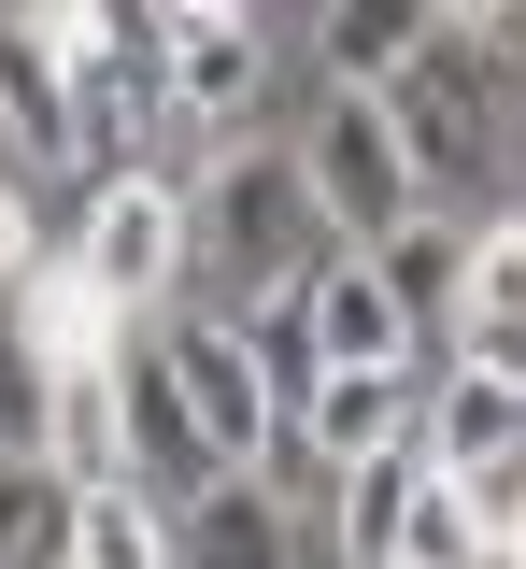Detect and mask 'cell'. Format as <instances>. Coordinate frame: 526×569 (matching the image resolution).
Masks as SVG:
<instances>
[{
  "instance_id": "20",
  "label": "cell",
  "mask_w": 526,
  "mask_h": 569,
  "mask_svg": "<svg viewBox=\"0 0 526 569\" xmlns=\"http://www.w3.org/2000/svg\"><path fill=\"white\" fill-rule=\"evenodd\" d=\"M469 527H484V556H526V456L469 485Z\"/></svg>"
},
{
  "instance_id": "11",
  "label": "cell",
  "mask_w": 526,
  "mask_h": 569,
  "mask_svg": "<svg viewBox=\"0 0 526 569\" xmlns=\"http://www.w3.org/2000/svg\"><path fill=\"white\" fill-rule=\"evenodd\" d=\"M313 385H327V370H413V313H398V299H384L371 284V257H327V271H313Z\"/></svg>"
},
{
  "instance_id": "9",
  "label": "cell",
  "mask_w": 526,
  "mask_h": 569,
  "mask_svg": "<svg viewBox=\"0 0 526 569\" xmlns=\"http://www.w3.org/2000/svg\"><path fill=\"white\" fill-rule=\"evenodd\" d=\"M413 399H427L413 370H327L300 413H285V441L342 485V470H371V456H398V441H413Z\"/></svg>"
},
{
  "instance_id": "3",
  "label": "cell",
  "mask_w": 526,
  "mask_h": 569,
  "mask_svg": "<svg viewBox=\"0 0 526 569\" xmlns=\"http://www.w3.org/2000/svg\"><path fill=\"white\" fill-rule=\"evenodd\" d=\"M29 43L72 71V157H85V186L156 171L143 142L171 129V100H156V43H143V29H114L100 0H43V14H29Z\"/></svg>"
},
{
  "instance_id": "7",
  "label": "cell",
  "mask_w": 526,
  "mask_h": 569,
  "mask_svg": "<svg viewBox=\"0 0 526 569\" xmlns=\"http://www.w3.org/2000/svg\"><path fill=\"white\" fill-rule=\"evenodd\" d=\"M72 271L100 284L114 313H156V299L185 284V186H171V171H114V186H85Z\"/></svg>"
},
{
  "instance_id": "13",
  "label": "cell",
  "mask_w": 526,
  "mask_h": 569,
  "mask_svg": "<svg viewBox=\"0 0 526 569\" xmlns=\"http://www.w3.org/2000/svg\"><path fill=\"white\" fill-rule=\"evenodd\" d=\"M0 142H14V171H85L72 157V71L29 43V14L0 29Z\"/></svg>"
},
{
  "instance_id": "12",
  "label": "cell",
  "mask_w": 526,
  "mask_h": 569,
  "mask_svg": "<svg viewBox=\"0 0 526 569\" xmlns=\"http://www.w3.org/2000/svg\"><path fill=\"white\" fill-rule=\"evenodd\" d=\"M43 470H58V498H114L129 485V413H114V370L100 385H43V441H29Z\"/></svg>"
},
{
  "instance_id": "10",
  "label": "cell",
  "mask_w": 526,
  "mask_h": 569,
  "mask_svg": "<svg viewBox=\"0 0 526 569\" xmlns=\"http://www.w3.org/2000/svg\"><path fill=\"white\" fill-rule=\"evenodd\" d=\"M156 527H171V569H300V512L256 485V470H242V485L171 498Z\"/></svg>"
},
{
  "instance_id": "18",
  "label": "cell",
  "mask_w": 526,
  "mask_h": 569,
  "mask_svg": "<svg viewBox=\"0 0 526 569\" xmlns=\"http://www.w3.org/2000/svg\"><path fill=\"white\" fill-rule=\"evenodd\" d=\"M413 58V0H327V86H384Z\"/></svg>"
},
{
  "instance_id": "6",
  "label": "cell",
  "mask_w": 526,
  "mask_h": 569,
  "mask_svg": "<svg viewBox=\"0 0 526 569\" xmlns=\"http://www.w3.org/2000/svg\"><path fill=\"white\" fill-rule=\"evenodd\" d=\"M143 43H156V100L185 129H242L271 86V29L242 0H171V14H143Z\"/></svg>"
},
{
  "instance_id": "17",
  "label": "cell",
  "mask_w": 526,
  "mask_h": 569,
  "mask_svg": "<svg viewBox=\"0 0 526 569\" xmlns=\"http://www.w3.org/2000/svg\"><path fill=\"white\" fill-rule=\"evenodd\" d=\"M413 485H427V456H413V441H398V456H371V470H342V569H384V541H398Z\"/></svg>"
},
{
  "instance_id": "1",
  "label": "cell",
  "mask_w": 526,
  "mask_h": 569,
  "mask_svg": "<svg viewBox=\"0 0 526 569\" xmlns=\"http://www.w3.org/2000/svg\"><path fill=\"white\" fill-rule=\"evenodd\" d=\"M398 157H413V186H469L498 142H513V100H526V58H513V14H484V0H413V58L371 86Z\"/></svg>"
},
{
  "instance_id": "5",
  "label": "cell",
  "mask_w": 526,
  "mask_h": 569,
  "mask_svg": "<svg viewBox=\"0 0 526 569\" xmlns=\"http://www.w3.org/2000/svg\"><path fill=\"white\" fill-rule=\"evenodd\" d=\"M300 186H313V213H327L342 257H371L384 228L427 213V186H413V157H398V129H384L371 86H327V114H313V142H300Z\"/></svg>"
},
{
  "instance_id": "14",
  "label": "cell",
  "mask_w": 526,
  "mask_h": 569,
  "mask_svg": "<svg viewBox=\"0 0 526 569\" xmlns=\"http://www.w3.org/2000/svg\"><path fill=\"white\" fill-rule=\"evenodd\" d=\"M455 257H469V228H455L442 200L413 213V228H384V242H371V284L413 313V342H442V328H455Z\"/></svg>"
},
{
  "instance_id": "21",
  "label": "cell",
  "mask_w": 526,
  "mask_h": 569,
  "mask_svg": "<svg viewBox=\"0 0 526 569\" xmlns=\"http://www.w3.org/2000/svg\"><path fill=\"white\" fill-rule=\"evenodd\" d=\"M29 271H43V213H29V186H14V171H0V299H14Z\"/></svg>"
},
{
  "instance_id": "15",
  "label": "cell",
  "mask_w": 526,
  "mask_h": 569,
  "mask_svg": "<svg viewBox=\"0 0 526 569\" xmlns=\"http://www.w3.org/2000/svg\"><path fill=\"white\" fill-rule=\"evenodd\" d=\"M58 569H171V527H156V498H143V485L72 498V556H58Z\"/></svg>"
},
{
  "instance_id": "16",
  "label": "cell",
  "mask_w": 526,
  "mask_h": 569,
  "mask_svg": "<svg viewBox=\"0 0 526 569\" xmlns=\"http://www.w3.org/2000/svg\"><path fill=\"white\" fill-rule=\"evenodd\" d=\"M72 556V498L43 456H0V569H58Z\"/></svg>"
},
{
  "instance_id": "19",
  "label": "cell",
  "mask_w": 526,
  "mask_h": 569,
  "mask_svg": "<svg viewBox=\"0 0 526 569\" xmlns=\"http://www.w3.org/2000/svg\"><path fill=\"white\" fill-rule=\"evenodd\" d=\"M484 556V527H469V485H413V512H398V541H384V569H469Z\"/></svg>"
},
{
  "instance_id": "4",
  "label": "cell",
  "mask_w": 526,
  "mask_h": 569,
  "mask_svg": "<svg viewBox=\"0 0 526 569\" xmlns=\"http://www.w3.org/2000/svg\"><path fill=\"white\" fill-rule=\"evenodd\" d=\"M143 356H156V385H171V413H185V441H200V470H214V485H242V470L285 441V399L256 385V356L227 342L214 313H156Z\"/></svg>"
},
{
  "instance_id": "22",
  "label": "cell",
  "mask_w": 526,
  "mask_h": 569,
  "mask_svg": "<svg viewBox=\"0 0 526 569\" xmlns=\"http://www.w3.org/2000/svg\"><path fill=\"white\" fill-rule=\"evenodd\" d=\"M469 569H526V556H469Z\"/></svg>"
},
{
  "instance_id": "8",
  "label": "cell",
  "mask_w": 526,
  "mask_h": 569,
  "mask_svg": "<svg viewBox=\"0 0 526 569\" xmlns=\"http://www.w3.org/2000/svg\"><path fill=\"white\" fill-rule=\"evenodd\" d=\"M0 328H14V356H29V385H100V370H129V342H143V313H114L72 257H43V271L14 284Z\"/></svg>"
},
{
  "instance_id": "2",
  "label": "cell",
  "mask_w": 526,
  "mask_h": 569,
  "mask_svg": "<svg viewBox=\"0 0 526 569\" xmlns=\"http://www.w3.org/2000/svg\"><path fill=\"white\" fill-rule=\"evenodd\" d=\"M342 257L327 242V213H313V186H300V157H256V142H214V171L185 186V271L214 284L200 313H242V299H271V284H313Z\"/></svg>"
}]
</instances>
